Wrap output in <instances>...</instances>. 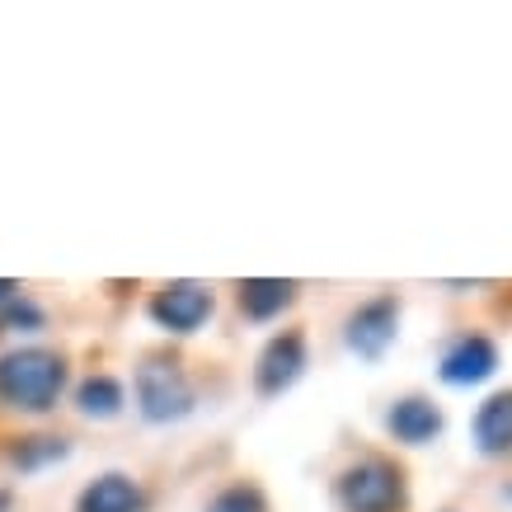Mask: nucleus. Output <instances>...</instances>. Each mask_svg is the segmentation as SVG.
I'll use <instances>...</instances> for the list:
<instances>
[{
  "label": "nucleus",
  "mask_w": 512,
  "mask_h": 512,
  "mask_svg": "<svg viewBox=\"0 0 512 512\" xmlns=\"http://www.w3.org/2000/svg\"><path fill=\"white\" fill-rule=\"evenodd\" d=\"M498 372V348L484 334H466L442 353V381L447 386H480Z\"/></svg>",
  "instance_id": "nucleus-6"
},
{
  "label": "nucleus",
  "mask_w": 512,
  "mask_h": 512,
  "mask_svg": "<svg viewBox=\"0 0 512 512\" xmlns=\"http://www.w3.org/2000/svg\"><path fill=\"white\" fill-rule=\"evenodd\" d=\"M141 508H146V494L127 475H99L80 494V512H141Z\"/></svg>",
  "instance_id": "nucleus-10"
},
{
  "label": "nucleus",
  "mask_w": 512,
  "mask_h": 512,
  "mask_svg": "<svg viewBox=\"0 0 512 512\" xmlns=\"http://www.w3.org/2000/svg\"><path fill=\"white\" fill-rule=\"evenodd\" d=\"M15 325H43V315L33 311L29 301H10V311L0 315V329H15Z\"/></svg>",
  "instance_id": "nucleus-15"
},
{
  "label": "nucleus",
  "mask_w": 512,
  "mask_h": 512,
  "mask_svg": "<svg viewBox=\"0 0 512 512\" xmlns=\"http://www.w3.org/2000/svg\"><path fill=\"white\" fill-rule=\"evenodd\" d=\"M62 461L66 456V442H57V437H33V447H19L15 451V466L19 470H29V466H38V461Z\"/></svg>",
  "instance_id": "nucleus-14"
},
{
  "label": "nucleus",
  "mask_w": 512,
  "mask_h": 512,
  "mask_svg": "<svg viewBox=\"0 0 512 512\" xmlns=\"http://www.w3.org/2000/svg\"><path fill=\"white\" fill-rule=\"evenodd\" d=\"M301 367H306V339H301L296 329H292V334H278V339L259 353L254 386H259V395H282V390L301 376Z\"/></svg>",
  "instance_id": "nucleus-7"
},
{
  "label": "nucleus",
  "mask_w": 512,
  "mask_h": 512,
  "mask_svg": "<svg viewBox=\"0 0 512 512\" xmlns=\"http://www.w3.org/2000/svg\"><path fill=\"white\" fill-rule=\"evenodd\" d=\"M15 292H19L15 282H0V301H10V296H15Z\"/></svg>",
  "instance_id": "nucleus-16"
},
{
  "label": "nucleus",
  "mask_w": 512,
  "mask_h": 512,
  "mask_svg": "<svg viewBox=\"0 0 512 512\" xmlns=\"http://www.w3.org/2000/svg\"><path fill=\"white\" fill-rule=\"evenodd\" d=\"M151 315H156L165 329H174V334H193V329L212 315V292H207L202 282H170V287L156 292Z\"/></svg>",
  "instance_id": "nucleus-5"
},
{
  "label": "nucleus",
  "mask_w": 512,
  "mask_h": 512,
  "mask_svg": "<svg viewBox=\"0 0 512 512\" xmlns=\"http://www.w3.org/2000/svg\"><path fill=\"white\" fill-rule=\"evenodd\" d=\"M395 325H400V301L395 296H376V301H367V306H357L348 315V334L343 339H348V348L357 357L376 362L395 343Z\"/></svg>",
  "instance_id": "nucleus-4"
},
{
  "label": "nucleus",
  "mask_w": 512,
  "mask_h": 512,
  "mask_svg": "<svg viewBox=\"0 0 512 512\" xmlns=\"http://www.w3.org/2000/svg\"><path fill=\"white\" fill-rule=\"evenodd\" d=\"M66 386V362L47 348H19V353L0 357V400L10 409H29L43 414L57 404Z\"/></svg>",
  "instance_id": "nucleus-1"
},
{
  "label": "nucleus",
  "mask_w": 512,
  "mask_h": 512,
  "mask_svg": "<svg viewBox=\"0 0 512 512\" xmlns=\"http://www.w3.org/2000/svg\"><path fill=\"white\" fill-rule=\"evenodd\" d=\"M475 447H480L484 456L512 451V390L489 395V400L480 404V414H475Z\"/></svg>",
  "instance_id": "nucleus-9"
},
{
  "label": "nucleus",
  "mask_w": 512,
  "mask_h": 512,
  "mask_svg": "<svg viewBox=\"0 0 512 512\" xmlns=\"http://www.w3.org/2000/svg\"><path fill=\"white\" fill-rule=\"evenodd\" d=\"M207 512H268V498L254 484H231L207 503Z\"/></svg>",
  "instance_id": "nucleus-13"
},
{
  "label": "nucleus",
  "mask_w": 512,
  "mask_h": 512,
  "mask_svg": "<svg viewBox=\"0 0 512 512\" xmlns=\"http://www.w3.org/2000/svg\"><path fill=\"white\" fill-rule=\"evenodd\" d=\"M296 287L282 278H254V282H240V306H245L249 320H273L278 311L292 306Z\"/></svg>",
  "instance_id": "nucleus-11"
},
{
  "label": "nucleus",
  "mask_w": 512,
  "mask_h": 512,
  "mask_svg": "<svg viewBox=\"0 0 512 512\" xmlns=\"http://www.w3.org/2000/svg\"><path fill=\"white\" fill-rule=\"evenodd\" d=\"M137 400H141V414L151 423H170V419H184L193 409V386L188 376L174 367V362H141L137 367Z\"/></svg>",
  "instance_id": "nucleus-3"
},
{
  "label": "nucleus",
  "mask_w": 512,
  "mask_h": 512,
  "mask_svg": "<svg viewBox=\"0 0 512 512\" xmlns=\"http://www.w3.org/2000/svg\"><path fill=\"white\" fill-rule=\"evenodd\" d=\"M390 433L400 437V442H409V447H423V442H433L437 433H442V409H437L433 400H419V395H409V400H400L395 409H390Z\"/></svg>",
  "instance_id": "nucleus-8"
},
{
  "label": "nucleus",
  "mask_w": 512,
  "mask_h": 512,
  "mask_svg": "<svg viewBox=\"0 0 512 512\" xmlns=\"http://www.w3.org/2000/svg\"><path fill=\"white\" fill-rule=\"evenodd\" d=\"M80 414H90V419H113L118 409H123V386L113 381V376H90L85 386H80Z\"/></svg>",
  "instance_id": "nucleus-12"
},
{
  "label": "nucleus",
  "mask_w": 512,
  "mask_h": 512,
  "mask_svg": "<svg viewBox=\"0 0 512 512\" xmlns=\"http://www.w3.org/2000/svg\"><path fill=\"white\" fill-rule=\"evenodd\" d=\"M404 503V475L381 456H367L339 475L343 512H395Z\"/></svg>",
  "instance_id": "nucleus-2"
}]
</instances>
